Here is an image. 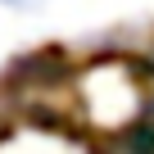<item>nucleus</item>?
Masks as SVG:
<instances>
[{"mask_svg": "<svg viewBox=\"0 0 154 154\" xmlns=\"http://www.w3.org/2000/svg\"><path fill=\"white\" fill-rule=\"evenodd\" d=\"M5 9H27V5H36V0H0Z\"/></svg>", "mask_w": 154, "mask_h": 154, "instance_id": "2", "label": "nucleus"}, {"mask_svg": "<svg viewBox=\"0 0 154 154\" xmlns=\"http://www.w3.org/2000/svg\"><path fill=\"white\" fill-rule=\"evenodd\" d=\"M145 68H149V86H154V45H149V54H145Z\"/></svg>", "mask_w": 154, "mask_h": 154, "instance_id": "3", "label": "nucleus"}, {"mask_svg": "<svg viewBox=\"0 0 154 154\" xmlns=\"http://www.w3.org/2000/svg\"><path fill=\"white\" fill-rule=\"evenodd\" d=\"M63 118L95 140H122L145 118H154V86L145 59L131 54H95L68 68Z\"/></svg>", "mask_w": 154, "mask_h": 154, "instance_id": "1", "label": "nucleus"}]
</instances>
